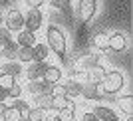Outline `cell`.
I'll list each match as a JSON object with an SVG mask.
<instances>
[{"label":"cell","instance_id":"6da1fadb","mask_svg":"<svg viewBox=\"0 0 133 121\" xmlns=\"http://www.w3.org/2000/svg\"><path fill=\"white\" fill-rule=\"evenodd\" d=\"M46 46L62 64H66V52H68V36L58 24H48L46 26Z\"/></svg>","mask_w":133,"mask_h":121},{"label":"cell","instance_id":"7a4b0ae2","mask_svg":"<svg viewBox=\"0 0 133 121\" xmlns=\"http://www.w3.org/2000/svg\"><path fill=\"white\" fill-rule=\"evenodd\" d=\"M125 88V73L121 70H109L105 72L103 79L99 83V93L103 95H117Z\"/></svg>","mask_w":133,"mask_h":121},{"label":"cell","instance_id":"3957f363","mask_svg":"<svg viewBox=\"0 0 133 121\" xmlns=\"http://www.w3.org/2000/svg\"><path fill=\"white\" fill-rule=\"evenodd\" d=\"M2 26H4L8 32H20V30H24V12L18 10V8H10V10L4 14Z\"/></svg>","mask_w":133,"mask_h":121},{"label":"cell","instance_id":"277c9868","mask_svg":"<svg viewBox=\"0 0 133 121\" xmlns=\"http://www.w3.org/2000/svg\"><path fill=\"white\" fill-rule=\"evenodd\" d=\"M97 66H103V64H101V54H99V52H88V54H82V56H78V60L74 62V68L79 70V72H88V70L97 68Z\"/></svg>","mask_w":133,"mask_h":121},{"label":"cell","instance_id":"5b68a950","mask_svg":"<svg viewBox=\"0 0 133 121\" xmlns=\"http://www.w3.org/2000/svg\"><path fill=\"white\" fill-rule=\"evenodd\" d=\"M97 14V0H79L78 2V16L82 24L91 22Z\"/></svg>","mask_w":133,"mask_h":121},{"label":"cell","instance_id":"8992f818","mask_svg":"<svg viewBox=\"0 0 133 121\" xmlns=\"http://www.w3.org/2000/svg\"><path fill=\"white\" fill-rule=\"evenodd\" d=\"M42 26H44V12L42 10H28L24 14V30L36 34Z\"/></svg>","mask_w":133,"mask_h":121},{"label":"cell","instance_id":"52a82bcc","mask_svg":"<svg viewBox=\"0 0 133 121\" xmlns=\"http://www.w3.org/2000/svg\"><path fill=\"white\" fill-rule=\"evenodd\" d=\"M107 50L113 52V54L125 52V50H127V38H125V34H123V32L107 34Z\"/></svg>","mask_w":133,"mask_h":121},{"label":"cell","instance_id":"ba28073f","mask_svg":"<svg viewBox=\"0 0 133 121\" xmlns=\"http://www.w3.org/2000/svg\"><path fill=\"white\" fill-rule=\"evenodd\" d=\"M48 62H32L30 66L26 68V72H24V76H26L28 82H34V79H42L44 77V72L48 70Z\"/></svg>","mask_w":133,"mask_h":121},{"label":"cell","instance_id":"9c48e42d","mask_svg":"<svg viewBox=\"0 0 133 121\" xmlns=\"http://www.w3.org/2000/svg\"><path fill=\"white\" fill-rule=\"evenodd\" d=\"M26 91L32 97H38V95H48L52 91V85L44 79H34V82H28L26 85Z\"/></svg>","mask_w":133,"mask_h":121},{"label":"cell","instance_id":"30bf717a","mask_svg":"<svg viewBox=\"0 0 133 121\" xmlns=\"http://www.w3.org/2000/svg\"><path fill=\"white\" fill-rule=\"evenodd\" d=\"M97 121H119V115L115 113V109H111L109 105H95L91 109Z\"/></svg>","mask_w":133,"mask_h":121},{"label":"cell","instance_id":"8fae6325","mask_svg":"<svg viewBox=\"0 0 133 121\" xmlns=\"http://www.w3.org/2000/svg\"><path fill=\"white\" fill-rule=\"evenodd\" d=\"M103 76H105V68L103 66L91 68V70H88V72H83V83H91V85H97V88H99Z\"/></svg>","mask_w":133,"mask_h":121},{"label":"cell","instance_id":"7c38bea8","mask_svg":"<svg viewBox=\"0 0 133 121\" xmlns=\"http://www.w3.org/2000/svg\"><path fill=\"white\" fill-rule=\"evenodd\" d=\"M0 73H4V76H10V77H20L24 73V68H22V64L18 60H12V62H6L4 66L0 68Z\"/></svg>","mask_w":133,"mask_h":121},{"label":"cell","instance_id":"4fadbf2b","mask_svg":"<svg viewBox=\"0 0 133 121\" xmlns=\"http://www.w3.org/2000/svg\"><path fill=\"white\" fill-rule=\"evenodd\" d=\"M18 48H34L36 46V34L34 32H28V30H20L16 34V40Z\"/></svg>","mask_w":133,"mask_h":121},{"label":"cell","instance_id":"5bb4252c","mask_svg":"<svg viewBox=\"0 0 133 121\" xmlns=\"http://www.w3.org/2000/svg\"><path fill=\"white\" fill-rule=\"evenodd\" d=\"M64 89H66V95L70 99H76V97H82V82H76V79H68L64 82Z\"/></svg>","mask_w":133,"mask_h":121},{"label":"cell","instance_id":"9a60e30c","mask_svg":"<svg viewBox=\"0 0 133 121\" xmlns=\"http://www.w3.org/2000/svg\"><path fill=\"white\" fill-rule=\"evenodd\" d=\"M62 76H64V73H62L60 68L50 64V66H48V70L44 72V77H42V79H44V82H48L50 85H54V83H60V82H62Z\"/></svg>","mask_w":133,"mask_h":121},{"label":"cell","instance_id":"2e32d148","mask_svg":"<svg viewBox=\"0 0 133 121\" xmlns=\"http://www.w3.org/2000/svg\"><path fill=\"white\" fill-rule=\"evenodd\" d=\"M0 54H2V58H4L6 62H12L16 60V54H18V44L14 42V40H8L2 48H0Z\"/></svg>","mask_w":133,"mask_h":121},{"label":"cell","instance_id":"e0dca14e","mask_svg":"<svg viewBox=\"0 0 133 121\" xmlns=\"http://www.w3.org/2000/svg\"><path fill=\"white\" fill-rule=\"evenodd\" d=\"M115 103H117V109L121 111L125 117H131V93H125V95H119V97L115 99Z\"/></svg>","mask_w":133,"mask_h":121},{"label":"cell","instance_id":"ac0fdd59","mask_svg":"<svg viewBox=\"0 0 133 121\" xmlns=\"http://www.w3.org/2000/svg\"><path fill=\"white\" fill-rule=\"evenodd\" d=\"M66 107H76V101L70 99L68 95H62V97H54V95H52V107L50 109L60 111V109H66Z\"/></svg>","mask_w":133,"mask_h":121},{"label":"cell","instance_id":"d6986e66","mask_svg":"<svg viewBox=\"0 0 133 121\" xmlns=\"http://www.w3.org/2000/svg\"><path fill=\"white\" fill-rule=\"evenodd\" d=\"M82 95H83V99H89V101H95V99L101 97L99 88L91 85V83H82Z\"/></svg>","mask_w":133,"mask_h":121},{"label":"cell","instance_id":"ffe728a7","mask_svg":"<svg viewBox=\"0 0 133 121\" xmlns=\"http://www.w3.org/2000/svg\"><path fill=\"white\" fill-rule=\"evenodd\" d=\"M32 52H34V62H46L48 56H50V50H48V46L44 42H36Z\"/></svg>","mask_w":133,"mask_h":121},{"label":"cell","instance_id":"44dd1931","mask_svg":"<svg viewBox=\"0 0 133 121\" xmlns=\"http://www.w3.org/2000/svg\"><path fill=\"white\" fill-rule=\"evenodd\" d=\"M91 46H94V50H99V54L103 50H107V34L105 32H95L94 38H91Z\"/></svg>","mask_w":133,"mask_h":121},{"label":"cell","instance_id":"7402d4cb","mask_svg":"<svg viewBox=\"0 0 133 121\" xmlns=\"http://www.w3.org/2000/svg\"><path fill=\"white\" fill-rule=\"evenodd\" d=\"M46 115H48V111L40 109V107H30V111L26 113L24 119L26 121H46Z\"/></svg>","mask_w":133,"mask_h":121},{"label":"cell","instance_id":"603a6c76","mask_svg":"<svg viewBox=\"0 0 133 121\" xmlns=\"http://www.w3.org/2000/svg\"><path fill=\"white\" fill-rule=\"evenodd\" d=\"M16 60L20 62V64H32V62H34V52H32V48H18Z\"/></svg>","mask_w":133,"mask_h":121},{"label":"cell","instance_id":"cb8c5ba5","mask_svg":"<svg viewBox=\"0 0 133 121\" xmlns=\"http://www.w3.org/2000/svg\"><path fill=\"white\" fill-rule=\"evenodd\" d=\"M12 107H14V109H16L22 117H26V113L30 111V103H28L26 99H22V97H20V99H14V101H12Z\"/></svg>","mask_w":133,"mask_h":121},{"label":"cell","instance_id":"d4e9b609","mask_svg":"<svg viewBox=\"0 0 133 121\" xmlns=\"http://www.w3.org/2000/svg\"><path fill=\"white\" fill-rule=\"evenodd\" d=\"M34 101H36V107H40V109L44 111H50L52 107V95H38V97H34Z\"/></svg>","mask_w":133,"mask_h":121},{"label":"cell","instance_id":"484cf974","mask_svg":"<svg viewBox=\"0 0 133 121\" xmlns=\"http://www.w3.org/2000/svg\"><path fill=\"white\" fill-rule=\"evenodd\" d=\"M2 119H4V121H22L24 117L20 115V113H18L12 105H8V107H6V111L2 113Z\"/></svg>","mask_w":133,"mask_h":121},{"label":"cell","instance_id":"4316f807","mask_svg":"<svg viewBox=\"0 0 133 121\" xmlns=\"http://www.w3.org/2000/svg\"><path fill=\"white\" fill-rule=\"evenodd\" d=\"M50 6L60 12H70L72 10V0H50Z\"/></svg>","mask_w":133,"mask_h":121},{"label":"cell","instance_id":"83f0119b","mask_svg":"<svg viewBox=\"0 0 133 121\" xmlns=\"http://www.w3.org/2000/svg\"><path fill=\"white\" fill-rule=\"evenodd\" d=\"M22 93H24V88L18 82L8 89V97H12V99H20V97H22Z\"/></svg>","mask_w":133,"mask_h":121},{"label":"cell","instance_id":"f1b7e54d","mask_svg":"<svg viewBox=\"0 0 133 121\" xmlns=\"http://www.w3.org/2000/svg\"><path fill=\"white\" fill-rule=\"evenodd\" d=\"M16 83V79L14 77H10V76H4V73H0V88L4 89V91H8V89L12 88Z\"/></svg>","mask_w":133,"mask_h":121},{"label":"cell","instance_id":"f546056e","mask_svg":"<svg viewBox=\"0 0 133 121\" xmlns=\"http://www.w3.org/2000/svg\"><path fill=\"white\" fill-rule=\"evenodd\" d=\"M22 2L26 4L28 10H40V8L48 2V0H22Z\"/></svg>","mask_w":133,"mask_h":121},{"label":"cell","instance_id":"4dcf8cb0","mask_svg":"<svg viewBox=\"0 0 133 121\" xmlns=\"http://www.w3.org/2000/svg\"><path fill=\"white\" fill-rule=\"evenodd\" d=\"M8 40H12V38H10V32H8L4 26H0V48H2Z\"/></svg>","mask_w":133,"mask_h":121},{"label":"cell","instance_id":"1f68e13d","mask_svg":"<svg viewBox=\"0 0 133 121\" xmlns=\"http://www.w3.org/2000/svg\"><path fill=\"white\" fill-rule=\"evenodd\" d=\"M79 121H97V117H95L91 111H83V113H82V119H79Z\"/></svg>","mask_w":133,"mask_h":121},{"label":"cell","instance_id":"d6a6232c","mask_svg":"<svg viewBox=\"0 0 133 121\" xmlns=\"http://www.w3.org/2000/svg\"><path fill=\"white\" fill-rule=\"evenodd\" d=\"M6 99H8V91H4V89L0 88V103H4Z\"/></svg>","mask_w":133,"mask_h":121},{"label":"cell","instance_id":"836d02e7","mask_svg":"<svg viewBox=\"0 0 133 121\" xmlns=\"http://www.w3.org/2000/svg\"><path fill=\"white\" fill-rule=\"evenodd\" d=\"M6 107H8V105H6V103H0V117H2V113H4V111H6Z\"/></svg>","mask_w":133,"mask_h":121},{"label":"cell","instance_id":"e575fe53","mask_svg":"<svg viewBox=\"0 0 133 121\" xmlns=\"http://www.w3.org/2000/svg\"><path fill=\"white\" fill-rule=\"evenodd\" d=\"M2 22H4V12L0 10V26H2Z\"/></svg>","mask_w":133,"mask_h":121},{"label":"cell","instance_id":"d590c367","mask_svg":"<svg viewBox=\"0 0 133 121\" xmlns=\"http://www.w3.org/2000/svg\"><path fill=\"white\" fill-rule=\"evenodd\" d=\"M125 121H133V119H131V117H125Z\"/></svg>","mask_w":133,"mask_h":121},{"label":"cell","instance_id":"8d00e7d4","mask_svg":"<svg viewBox=\"0 0 133 121\" xmlns=\"http://www.w3.org/2000/svg\"><path fill=\"white\" fill-rule=\"evenodd\" d=\"M0 60H2V54H0Z\"/></svg>","mask_w":133,"mask_h":121}]
</instances>
